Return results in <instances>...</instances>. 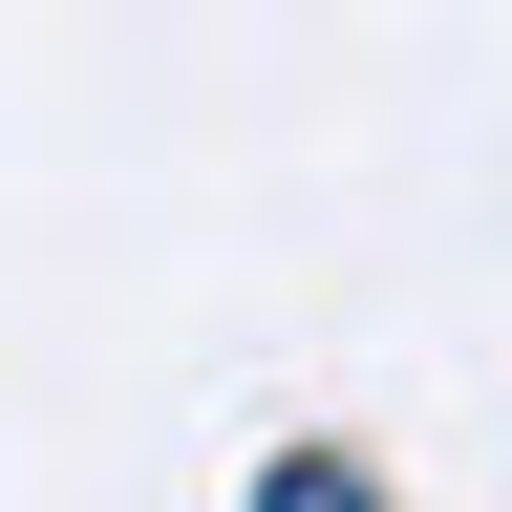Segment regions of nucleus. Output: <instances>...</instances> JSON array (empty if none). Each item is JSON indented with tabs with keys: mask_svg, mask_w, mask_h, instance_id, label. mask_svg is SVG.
Instances as JSON below:
<instances>
[{
	"mask_svg": "<svg viewBox=\"0 0 512 512\" xmlns=\"http://www.w3.org/2000/svg\"><path fill=\"white\" fill-rule=\"evenodd\" d=\"M256 512H363V491H342V470H320V448H299V470H278V491H256Z\"/></svg>",
	"mask_w": 512,
	"mask_h": 512,
	"instance_id": "nucleus-1",
	"label": "nucleus"
}]
</instances>
